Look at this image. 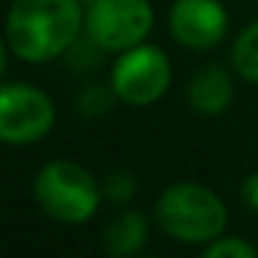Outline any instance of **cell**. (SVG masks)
I'll use <instances>...</instances> for the list:
<instances>
[{
  "label": "cell",
  "mask_w": 258,
  "mask_h": 258,
  "mask_svg": "<svg viewBox=\"0 0 258 258\" xmlns=\"http://www.w3.org/2000/svg\"><path fill=\"white\" fill-rule=\"evenodd\" d=\"M78 31V0H14L9 9V47L25 61H47L64 53Z\"/></svg>",
  "instance_id": "6da1fadb"
},
{
  "label": "cell",
  "mask_w": 258,
  "mask_h": 258,
  "mask_svg": "<svg viewBox=\"0 0 258 258\" xmlns=\"http://www.w3.org/2000/svg\"><path fill=\"white\" fill-rule=\"evenodd\" d=\"M156 217L161 228L178 241H211L228 225L225 203L200 183H175L158 197Z\"/></svg>",
  "instance_id": "7a4b0ae2"
},
{
  "label": "cell",
  "mask_w": 258,
  "mask_h": 258,
  "mask_svg": "<svg viewBox=\"0 0 258 258\" xmlns=\"http://www.w3.org/2000/svg\"><path fill=\"white\" fill-rule=\"evenodd\" d=\"M36 200L58 222H86L100 203V191L81 164L50 161L36 175Z\"/></svg>",
  "instance_id": "3957f363"
},
{
  "label": "cell",
  "mask_w": 258,
  "mask_h": 258,
  "mask_svg": "<svg viewBox=\"0 0 258 258\" xmlns=\"http://www.w3.org/2000/svg\"><path fill=\"white\" fill-rule=\"evenodd\" d=\"M153 28L147 0H95L86 12V34L103 50H131Z\"/></svg>",
  "instance_id": "277c9868"
},
{
  "label": "cell",
  "mask_w": 258,
  "mask_h": 258,
  "mask_svg": "<svg viewBox=\"0 0 258 258\" xmlns=\"http://www.w3.org/2000/svg\"><path fill=\"white\" fill-rule=\"evenodd\" d=\"M172 70L169 61L158 47L150 45H136L125 50V56L114 64L111 86L114 95L128 106H147L158 100L167 92Z\"/></svg>",
  "instance_id": "5b68a950"
},
{
  "label": "cell",
  "mask_w": 258,
  "mask_h": 258,
  "mask_svg": "<svg viewBox=\"0 0 258 258\" xmlns=\"http://www.w3.org/2000/svg\"><path fill=\"white\" fill-rule=\"evenodd\" d=\"M56 108L42 89L25 84L0 86V142L28 145L53 128Z\"/></svg>",
  "instance_id": "8992f818"
},
{
  "label": "cell",
  "mask_w": 258,
  "mask_h": 258,
  "mask_svg": "<svg viewBox=\"0 0 258 258\" xmlns=\"http://www.w3.org/2000/svg\"><path fill=\"white\" fill-rule=\"evenodd\" d=\"M169 28L180 45L206 50L222 42L228 31V14L217 0H175L169 12Z\"/></svg>",
  "instance_id": "52a82bcc"
},
{
  "label": "cell",
  "mask_w": 258,
  "mask_h": 258,
  "mask_svg": "<svg viewBox=\"0 0 258 258\" xmlns=\"http://www.w3.org/2000/svg\"><path fill=\"white\" fill-rule=\"evenodd\" d=\"M233 97L230 75L222 67H206L191 78L189 84V103L200 114H219L228 108Z\"/></svg>",
  "instance_id": "ba28073f"
},
{
  "label": "cell",
  "mask_w": 258,
  "mask_h": 258,
  "mask_svg": "<svg viewBox=\"0 0 258 258\" xmlns=\"http://www.w3.org/2000/svg\"><path fill=\"white\" fill-rule=\"evenodd\" d=\"M147 241V219L136 211H125L106 228V250L117 258L134 255Z\"/></svg>",
  "instance_id": "9c48e42d"
},
{
  "label": "cell",
  "mask_w": 258,
  "mask_h": 258,
  "mask_svg": "<svg viewBox=\"0 0 258 258\" xmlns=\"http://www.w3.org/2000/svg\"><path fill=\"white\" fill-rule=\"evenodd\" d=\"M233 67L241 78L250 84H258V23L244 28L233 45Z\"/></svg>",
  "instance_id": "30bf717a"
},
{
  "label": "cell",
  "mask_w": 258,
  "mask_h": 258,
  "mask_svg": "<svg viewBox=\"0 0 258 258\" xmlns=\"http://www.w3.org/2000/svg\"><path fill=\"white\" fill-rule=\"evenodd\" d=\"M206 258H255V247L241 239H217L206 247Z\"/></svg>",
  "instance_id": "8fae6325"
},
{
  "label": "cell",
  "mask_w": 258,
  "mask_h": 258,
  "mask_svg": "<svg viewBox=\"0 0 258 258\" xmlns=\"http://www.w3.org/2000/svg\"><path fill=\"white\" fill-rule=\"evenodd\" d=\"M111 108V95L106 89H89L81 95V111L95 117V114H103Z\"/></svg>",
  "instance_id": "7c38bea8"
},
{
  "label": "cell",
  "mask_w": 258,
  "mask_h": 258,
  "mask_svg": "<svg viewBox=\"0 0 258 258\" xmlns=\"http://www.w3.org/2000/svg\"><path fill=\"white\" fill-rule=\"evenodd\" d=\"M106 191H108L111 200H128V197L134 195V180L125 172H114V175H108V180H106Z\"/></svg>",
  "instance_id": "4fadbf2b"
},
{
  "label": "cell",
  "mask_w": 258,
  "mask_h": 258,
  "mask_svg": "<svg viewBox=\"0 0 258 258\" xmlns=\"http://www.w3.org/2000/svg\"><path fill=\"white\" fill-rule=\"evenodd\" d=\"M241 195H244L247 206L258 208V172H255V175H250V178L244 180V189H241Z\"/></svg>",
  "instance_id": "5bb4252c"
},
{
  "label": "cell",
  "mask_w": 258,
  "mask_h": 258,
  "mask_svg": "<svg viewBox=\"0 0 258 258\" xmlns=\"http://www.w3.org/2000/svg\"><path fill=\"white\" fill-rule=\"evenodd\" d=\"M3 70H6V47H3V39H0V78H3Z\"/></svg>",
  "instance_id": "9a60e30c"
}]
</instances>
